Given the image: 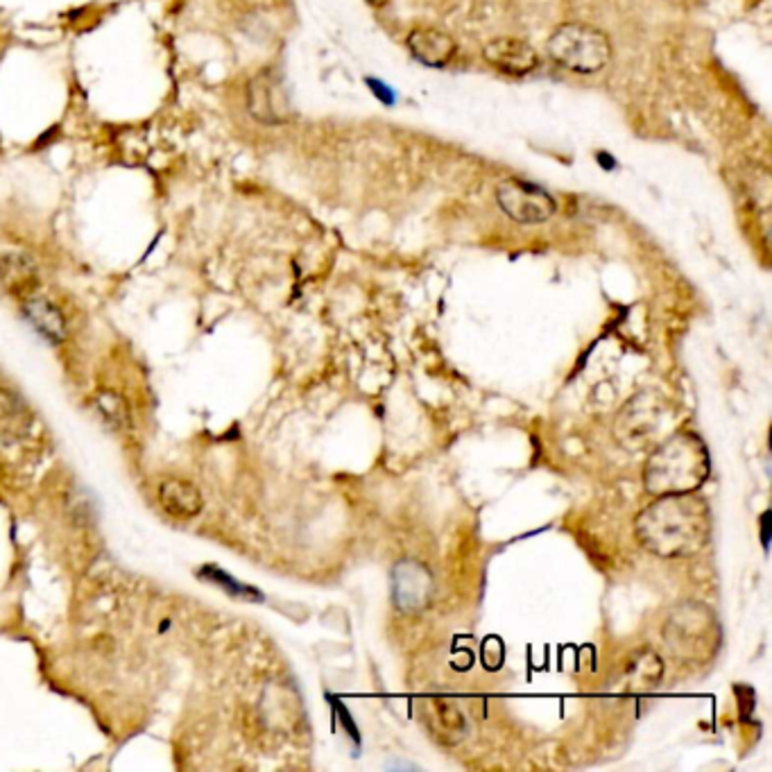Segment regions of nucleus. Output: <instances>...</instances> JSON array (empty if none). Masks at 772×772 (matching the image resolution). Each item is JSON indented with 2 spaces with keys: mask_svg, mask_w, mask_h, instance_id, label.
I'll list each match as a JSON object with an SVG mask.
<instances>
[{
  "mask_svg": "<svg viewBox=\"0 0 772 772\" xmlns=\"http://www.w3.org/2000/svg\"><path fill=\"white\" fill-rule=\"evenodd\" d=\"M637 538L643 548L660 557H691L711 538V510L693 492L664 494L637 519Z\"/></svg>",
  "mask_w": 772,
  "mask_h": 772,
  "instance_id": "obj_1",
  "label": "nucleus"
},
{
  "mask_svg": "<svg viewBox=\"0 0 772 772\" xmlns=\"http://www.w3.org/2000/svg\"><path fill=\"white\" fill-rule=\"evenodd\" d=\"M709 469L704 442L696 433L681 431L650 454L643 469V485L655 496L696 492L707 481Z\"/></svg>",
  "mask_w": 772,
  "mask_h": 772,
  "instance_id": "obj_2",
  "label": "nucleus"
},
{
  "mask_svg": "<svg viewBox=\"0 0 772 772\" xmlns=\"http://www.w3.org/2000/svg\"><path fill=\"white\" fill-rule=\"evenodd\" d=\"M548 55L555 64L571 73L591 75L610 64L612 46L605 33L584 23H564L548 39Z\"/></svg>",
  "mask_w": 772,
  "mask_h": 772,
  "instance_id": "obj_3",
  "label": "nucleus"
},
{
  "mask_svg": "<svg viewBox=\"0 0 772 772\" xmlns=\"http://www.w3.org/2000/svg\"><path fill=\"white\" fill-rule=\"evenodd\" d=\"M664 637L675 658L704 662L721 643V626L704 605H681L668 618Z\"/></svg>",
  "mask_w": 772,
  "mask_h": 772,
  "instance_id": "obj_4",
  "label": "nucleus"
},
{
  "mask_svg": "<svg viewBox=\"0 0 772 772\" xmlns=\"http://www.w3.org/2000/svg\"><path fill=\"white\" fill-rule=\"evenodd\" d=\"M496 202L500 212L519 225H544L557 212L555 197L548 191L517 177L496 186Z\"/></svg>",
  "mask_w": 772,
  "mask_h": 772,
  "instance_id": "obj_5",
  "label": "nucleus"
},
{
  "mask_svg": "<svg viewBox=\"0 0 772 772\" xmlns=\"http://www.w3.org/2000/svg\"><path fill=\"white\" fill-rule=\"evenodd\" d=\"M433 574L418 559H401L393 569V601L403 614H420L433 599Z\"/></svg>",
  "mask_w": 772,
  "mask_h": 772,
  "instance_id": "obj_6",
  "label": "nucleus"
},
{
  "mask_svg": "<svg viewBox=\"0 0 772 772\" xmlns=\"http://www.w3.org/2000/svg\"><path fill=\"white\" fill-rule=\"evenodd\" d=\"M248 111L263 125H281L290 118L284 82L273 71L256 73L248 84Z\"/></svg>",
  "mask_w": 772,
  "mask_h": 772,
  "instance_id": "obj_7",
  "label": "nucleus"
},
{
  "mask_svg": "<svg viewBox=\"0 0 772 772\" xmlns=\"http://www.w3.org/2000/svg\"><path fill=\"white\" fill-rule=\"evenodd\" d=\"M662 406L655 397H637L623 408L616 420V437L626 449H641L652 433H658Z\"/></svg>",
  "mask_w": 772,
  "mask_h": 772,
  "instance_id": "obj_8",
  "label": "nucleus"
},
{
  "mask_svg": "<svg viewBox=\"0 0 772 772\" xmlns=\"http://www.w3.org/2000/svg\"><path fill=\"white\" fill-rule=\"evenodd\" d=\"M483 57L496 71L521 77L540 67V55L528 41L517 37H496L483 48Z\"/></svg>",
  "mask_w": 772,
  "mask_h": 772,
  "instance_id": "obj_9",
  "label": "nucleus"
},
{
  "mask_svg": "<svg viewBox=\"0 0 772 772\" xmlns=\"http://www.w3.org/2000/svg\"><path fill=\"white\" fill-rule=\"evenodd\" d=\"M408 48L420 64L429 69L447 67L456 55V41L437 27H418L408 35Z\"/></svg>",
  "mask_w": 772,
  "mask_h": 772,
  "instance_id": "obj_10",
  "label": "nucleus"
},
{
  "mask_svg": "<svg viewBox=\"0 0 772 772\" xmlns=\"http://www.w3.org/2000/svg\"><path fill=\"white\" fill-rule=\"evenodd\" d=\"M159 503L166 515L180 521L195 519L204 508L202 492L182 479H168L159 485Z\"/></svg>",
  "mask_w": 772,
  "mask_h": 772,
  "instance_id": "obj_11",
  "label": "nucleus"
},
{
  "mask_svg": "<svg viewBox=\"0 0 772 772\" xmlns=\"http://www.w3.org/2000/svg\"><path fill=\"white\" fill-rule=\"evenodd\" d=\"M25 315L27 319L33 322L35 329L46 336L48 340H64L67 336V322H64V315L62 311H59L55 304H50L48 300H41V297H37V300H27L25 302Z\"/></svg>",
  "mask_w": 772,
  "mask_h": 772,
  "instance_id": "obj_12",
  "label": "nucleus"
},
{
  "mask_svg": "<svg viewBox=\"0 0 772 772\" xmlns=\"http://www.w3.org/2000/svg\"><path fill=\"white\" fill-rule=\"evenodd\" d=\"M35 265L29 258L21 254H10L5 258H0V279H3L10 288L27 286L29 281H35Z\"/></svg>",
  "mask_w": 772,
  "mask_h": 772,
  "instance_id": "obj_13",
  "label": "nucleus"
},
{
  "mask_svg": "<svg viewBox=\"0 0 772 772\" xmlns=\"http://www.w3.org/2000/svg\"><path fill=\"white\" fill-rule=\"evenodd\" d=\"M200 574H202V578L212 580V582L220 584L222 589H227V591L231 593V596H239V599H245V601H258V599H261V593H258L256 589L245 587V584H241V582H236V580H233V578H229L222 569H216V567H204Z\"/></svg>",
  "mask_w": 772,
  "mask_h": 772,
  "instance_id": "obj_14",
  "label": "nucleus"
},
{
  "mask_svg": "<svg viewBox=\"0 0 772 772\" xmlns=\"http://www.w3.org/2000/svg\"><path fill=\"white\" fill-rule=\"evenodd\" d=\"M98 408H100V412L105 414V418L109 420V424H113L118 429L128 426V406L118 395L102 393L98 397Z\"/></svg>",
  "mask_w": 772,
  "mask_h": 772,
  "instance_id": "obj_15",
  "label": "nucleus"
},
{
  "mask_svg": "<svg viewBox=\"0 0 772 772\" xmlns=\"http://www.w3.org/2000/svg\"><path fill=\"white\" fill-rule=\"evenodd\" d=\"M365 82H367V86L372 88V94H374L383 105H388V107L395 105L397 98H395V92H393V88H390L388 84H383L381 80H372V77H367Z\"/></svg>",
  "mask_w": 772,
  "mask_h": 772,
  "instance_id": "obj_16",
  "label": "nucleus"
},
{
  "mask_svg": "<svg viewBox=\"0 0 772 772\" xmlns=\"http://www.w3.org/2000/svg\"><path fill=\"white\" fill-rule=\"evenodd\" d=\"M596 159H599V164H601V168H603V170H614V168H616V159H614V157H610L607 153H599V155H596Z\"/></svg>",
  "mask_w": 772,
  "mask_h": 772,
  "instance_id": "obj_17",
  "label": "nucleus"
},
{
  "mask_svg": "<svg viewBox=\"0 0 772 772\" xmlns=\"http://www.w3.org/2000/svg\"><path fill=\"white\" fill-rule=\"evenodd\" d=\"M365 3H367L370 8H385V5L390 3V0H365Z\"/></svg>",
  "mask_w": 772,
  "mask_h": 772,
  "instance_id": "obj_18",
  "label": "nucleus"
},
{
  "mask_svg": "<svg viewBox=\"0 0 772 772\" xmlns=\"http://www.w3.org/2000/svg\"><path fill=\"white\" fill-rule=\"evenodd\" d=\"M765 519H768V512L763 515V542H765V546H768V528H765Z\"/></svg>",
  "mask_w": 772,
  "mask_h": 772,
  "instance_id": "obj_19",
  "label": "nucleus"
}]
</instances>
